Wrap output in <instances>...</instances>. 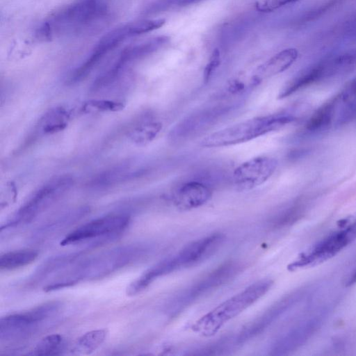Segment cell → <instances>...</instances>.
<instances>
[{
  "mask_svg": "<svg viewBox=\"0 0 356 356\" xmlns=\"http://www.w3.org/2000/svg\"><path fill=\"white\" fill-rule=\"evenodd\" d=\"M111 13L105 0H76L48 17L37 29L35 35L42 41L72 35H88L103 29Z\"/></svg>",
  "mask_w": 356,
  "mask_h": 356,
  "instance_id": "6da1fadb",
  "label": "cell"
},
{
  "mask_svg": "<svg viewBox=\"0 0 356 356\" xmlns=\"http://www.w3.org/2000/svg\"><path fill=\"white\" fill-rule=\"evenodd\" d=\"M223 241L224 236L218 233L190 243L176 254L145 270L127 286V294L134 296L140 293L161 277L202 263L214 254Z\"/></svg>",
  "mask_w": 356,
  "mask_h": 356,
  "instance_id": "7a4b0ae2",
  "label": "cell"
},
{
  "mask_svg": "<svg viewBox=\"0 0 356 356\" xmlns=\"http://www.w3.org/2000/svg\"><path fill=\"white\" fill-rule=\"evenodd\" d=\"M149 250L144 245H128L106 250L77 265L67 277L44 287L51 291L81 281L102 278L143 257Z\"/></svg>",
  "mask_w": 356,
  "mask_h": 356,
  "instance_id": "3957f363",
  "label": "cell"
},
{
  "mask_svg": "<svg viewBox=\"0 0 356 356\" xmlns=\"http://www.w3.org/2000/svg\"><path fill=\"white\" fill-rule=\"evenodd\" d=\"M273 284V281L269 279L261 280L252 284L200 317L193 325L192 330L204 337L214 335L228 321L264 296Z\"/></svg>",
  "mask_w": 356,
  "mask_h": 356,
  "instance_id": "277c9868",
  "label": "cell"
},
{
  "mask_svg": "<svg viewBox=\"0 0 356 356\" xmlns=\"http://www.w3.org/2000/svg\"><path fill=\"white\" fill-rule=\"evenodd\" d=\"M290 113H277L248 119L213 132L200 141L203 147H220L248 142L293 122Z\"/></svg>",
  "mask_w": 356,
  "mask_h": 356,
  "instance_id": "5b68a950",
  "label": "cell"
},
{
  "mask_svg": "<svg viewBox=\"0 0 356 356\" xmlns=\"http://www.w3.org/2000/svg\"><path fill=\"white\" fill-rule=\"evenodd\" d=\"M242 268V264L236 261H229L221 264L173 296L165 304V314L169 318L177 316L194 302L234 279L241 272Z\"/></svg>",
  "mask_w": 356,
  "mask_h": 356,
  "instance_id": "8992f818",
  "label": "cell"
},
{
  "mask_svg": "<svg viewBox=\"0 0 356 356\" xmlns=\"http://www.w3.org/2000/svg\"><path fill=\"white\" fill-rule=\"evenodd\" d=\"M72 184V178L67 175L50 180L29 197L1 230L31 222L58 200Z\"/></svg>",
  "mask_w": 356,
  "mask_h": 356,
  "instance_id": "52a82bcc",
  "label": "cell"
},
{
  "mask_svg": "<svg viewBox=\"0 0 356 356\" xmlns=\"http://www.w3.org/2000/svg\"><path fill=\"white\" fill-rule=\"evenodd\" d=\"M62 303L51 301L26 312L13 314L0 320L1 341H10L25 337L40 327L44 322L56 316Z\"/></svg>",
  "mask_w": 356,
  "mask_h": 356,
  "instance_id": "ba28073f",
  "label": "cell"
},
{
  "mask_svg": "<svg viewBox=\"0 0 356 356\" xmlns=\"http://www.w3.org/2000/svg\"><path fill=\"white\" fill-rule=\"evenodd\" d=\"M342 230L334 232L314 245L310 250L302 253L288 265V270L318 265L337 254L356 236V224L349 225Z\"/></svg>",
  "mask_w": 356,
  "mask_h": 356,
  "instance_id": "9c48e42d",
  "label": "cell"
},
{
  "mask_svg": "<svg viewBox=\"0 0 356 356\" xmlns=\"http://www.w3.org/2000/svg\"><path fill=\"white\" fill-rule=\"evenodd\" d=\"M165 23L164 19H145L130 22L105 34L96 44L88 59L97 65L110 52L125 40L159 29Z\"/></svg>",
  "mask_w": 356,
  "mask_h": 356,
  "instance_id": "30bf717a",
  "label": "cell"
},
{
  "mask_svg": "<svg viewBox=\"0 0 356 356\" xmlns=\"http://www.w3.org/2000/svg\"><path fill=\"white\" fill-rule=\"evenodd\" d=\"M129 220V216L124 214H111L93 219L69 233L60 241V245L118 235L126 229Z\"/></svg>",
  "mask_w": 356,
  "mask_h": 356,
  "instance_id": "8fae6325",
  "label": "cell"
},
{
  "mask_svg": "<svg viewBox=\"0 0 356 356\" xmlns=\"http://www.w3.org/2000/svg\"><path fill=\"white\" fill-rule=\"evenodd\" d=\"M277 161L273 157L259 156L239 165L233 172L234 187L240 191L252 190L264 184L275 172Z\"/></svg>",
  "mask_w": 356,
  "mask_h": 356,
  "instance_id": "7c38bea8",
  "label": "cell"
},
{
  "mask_svg": "<svg viewBox=\"0 0 356 356\" xmlns=\"http://www.w3.org/2000/svg\"><path fill=\"white\" fill-rule=\"evenodd\" d=\"M303 296V290H296L275 302L262 314L249 323L241 330L235 339L236 345L245 343L262 333L293 305L297 304Z\"/></svg>",
  "mask_w": 356,
  "mask_h": 356,
  "instance_id": "4fadbf2b",
  "label": "cell"
},
{
  "mask_svg": "<svg viewBox=\"0 0 356 356\" xmlns=\"http://www.w3.org/2000/svg\"><path fill=\"white\" fill-rule=\"evenodd\" d=\"M321 323V317L315 316L295 325L275 339L269 354L284 355L296 350L316 332Z\"/></svg>",
  "mask_w": 356,
  "mask_h": 356,
  "instance_id": "5bb4252c",
  "label": "cell"
},
{
  "mask_svg": "<svg viewBox=\"0 0 356 356\" xmlns=\"http://www.w3.org/2000/svg\"><path fill=\"white\" fill-rule=\"evenodd\" d=\"M169 42L166 35L156 36L125 48L107 72L118 78L131 65L155 53Z\"/></svg>",
  "mask_w": 356,
  "mask_h": 356,
  "instance_id": "9a60e30c",
  "label": "cell"
},
{
  "mask_svg": "<svg viewBox=\"0 0 356 356\" xmlns=\"http://www.w3.org/2000/svg\"><path fill=\"white\" fill-rule=\"evenodd\" d=\"M211 196L212 189L207 183L191 180L177 188L172 195V201L178 209L186 211L204 205Z\"/></svg>",
  "mask_w": 356,
  "mask_h": 356,
  "instance_id": "2e32d148",
  "label": "cell"
},
{
  "mask_svg": "<svg viewBox=\"0 0 356 356\" xmlns=\"http://www.w3.org/2000/svg\"><path fill=\"white\" fill-rule=\"evenodd\" d=\"M298 56V50L292 47L277 53L258 66L251 78V85L257 86L262 81L284 72L293 64Z\"/></svg>",
  "mask_w": 356,
  "mask_h": 356,
  "instance_id": "e0dca14e",
  "label": "cell"
},
{
  "mask_svg": "<svg viewBox=\"0 0 356 356\" xmlns=\"http://www.w3.org/2000/svg\"><path fill=\"white\" fill-rule=\"evenodd\" d=\"M88 211V209L82 207L73 211H68L60 216L55 218L38 227L34 234H33L32 240L40 241L45 240L65 227L74 223L79 219L84 216Z\"/></svg>",
  "mask_w": 356,
  "mask_h": 356,
  "instance_id": "ac0fdd59",
  "label": "cell"
},
{
  "mask_svg": "<svg viewBox=\"0 0 356 356\" xmlns=\"http://www.w3.org/2000/svg\"><path fill=\"white\" fill-rule=\"evenodd\" d=\"M323 72L321 63L307 68L293 79L282 90L280 98H285L310 85L323 80Z\"/></svg>",
  "mask_w": 356,
  "mask_h": 356,
  "instance_id": "d6986e66",
  "label": "cell"
},
{
  "mask_svg": "<svg viewBox=\"0 0 356 356\" xmlns=\"http://www.w3.org/2000/svg\"><path fill=\"white\" fill-rule=\"evenodd\" d=\"M70 113L63 107L49 110L39 121V127L44 134H51L63 130L67 125Z\"/></svg>",
  "mask_w": 356,
  "mask_h": 356,
  "instance_id": "ffe728a7",
  "label": "cell"
},
{
  "mask_svg": "<svg viewBox=\"0 0 356 356\" xmlns=\"http://www.w3.org/2000/svg\"><path fill=\"white\" fill-rule=\"evenodd\" d=\"M338 98V97H335L328 100L313 113L305 124L308 131H320L330 125Z\"/></svg>",
  "mask_w": 356,
  "mask_h": 356,
  "instance_id": "44dd1931",
  "label": "cell"
},
{
  "mask_svg": "<svg viewBox=\"0 0 356 356\" xmlns=\"http://www.w3.org/2000/svg\"><path fill=\"white\" fill-rule=\"evenodd\" d=\"M38 252L33 250H19L4 253L0 257L1 270H10L25 266L34 261Z\"/></svg>",
  "mask_w": 356,
  "mask_h": 356,
  "instance_id": "7402d4cb",
  "label": "cell"
},
{
  "mask_svg": "<svg viewBox=\"0 0 356 356\" xmlns=\"http://www.w3.org/2000/svg\"><path fill=\"white\" fill-rule=\"evenodd\" d=\"M67 342L60 334H53L44 337L35 346L29 355H57L66 350Z\"/></svg>",
  "mask_w": 356,
  "mask_h": 356,
  "instance_id": "603a6c76",
  "label": "cell"
},
{
  "mask_svg": "<svg viewBox=\"0 0 356 356\" xmlns=\"http://www.w3.org/2000/svg\"><path fill=\"white\" fill-rule=\"evenodd\" d=\"M162 124L159 121L149 120L134 127L129 134L132 142L145 145L152 142L159 134Z\"/></svg>",
  "mask_w": 356,
  "mask_h": 356,
  "instance_id": "cb8c5ba5",
  "label": "cell"
},
{
  "mask_svg": "<svg viewBox=\"0 0 356 356\" xmlns=\"http://www.w3.org/2000/svg\"><path fill=\"white\" fill-rule=\"evenodd\" d=\"M107 330L99 329L88 332L77 340L75 350L80 354H90L95 351L105 341Z\"/></svg>",
  "mask_w": 356,
  "mask_h": 356,
  "instance_id": "d4e9b609",
  "label": "cell"
},
{
  "mask_svg": "<svg viewBox=\"0 0 356 356\" xmlns=\"http://www.w3.org/2000/svg\"><path fill=\"white\" fill-rule=\"evenodd\" d=\"M202 0H154L143 10L145 15H152L169 10L183 8L198 3Z\"/></svg>",
  "mask_w": 356,
  "mask_h": 356,
  "instance_id": "484cf974",
  "label": "cell"
},
{
  "mask_svg": "<svg viewBox=\"0 0 356 356\" xmlns=\"http://www.w3.org/2000/svg\"><path fill=\"white\" fill-rule=\"evenodd\" d=\"M124 108L122 102L107 99H91L83 104L82 110L84 112H118Z\"/></svg>",
  "mask_w": 356,
  "mask_h": 356,
  "instance_id": "4316f807",
  "label": "cell"
},
{
  "mask_svg": "<svg viewBox=\"0 0 356 356\" xmlns=\"http://www.w3.org/2000/svg\"><path fill=\"white\" fill-rule=\"evenodd\" d=\"M297 1L298 0H258L255 8L261 13H270Z\"/></svg>",
  "mask_w": 356,
  "mask_h": 356,
  "instance_id": "83f0119b",
  "label": "cell"
},
{
  "mask_svg": "<svg viewBox=\"0 0 356 356\" xmlns=\"http://www.w3.org/2000/svg\"><path fill=\"white\" fill-rule=\"evenodd\" d=\"M220 64V54L218 49H213L211 54L209 62L204 70V81L208 82L212 76L215 70Z\"/></svg>",
  "mask_w": 356,
  "mask_h": 356,
  "instance_id": "f1b7e54d",
  "label": "cell"
},
{
  "mask_svg": "<svg viewBox=\"0 0 356 356\" xmlns=\"http://www.w3.org/2000/svg\"><path fill=\"white\" fill-rule=\"evenodd\" d=\"M339 98L347 104L353 103L356 99V77L344 88Z\"/></svg>",
  "mask_w": 356,
  "mask_h": 356,
  "instance_id": "f546056e",
  "label": "cell"
},
{
  "mask_svg": "<svg viewBox=\"0 0 356 356\" xmlns=\"http://www.w3.org/2000/svg\"><path fill=\"white\" fill-rule=\"evenodd\" d=\"M356 282V270L353 272V273L350 275L346 282V285L347 286H351Z\"/></svg>",
  "mask_w": 356,
  "mask_h": 356,
  "instance_id": "4dcf8cb0",
  "label": "cell"
},
{
  "mask_svg": "<svg viewBox=\"0 0 356 356\" xmlns=\"http://www.w3.org/2000/svg\"><path fill=\"white\" fill-rule=\"evenodd\" d=\"M346 220L349 223L356 224V213L354 216L350 217V218H347Z\"/></svg>",
  "mask_w": 356,
  "mask_h": 356,
  "instance_id": "1f68e13d",
  "label": "cell"
}]
</instances>
